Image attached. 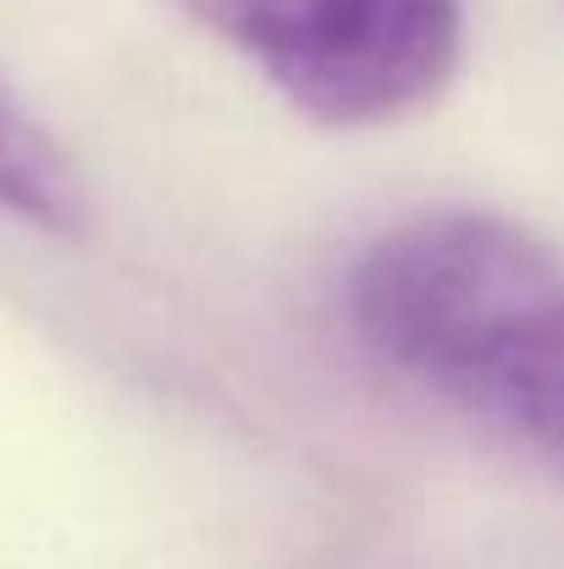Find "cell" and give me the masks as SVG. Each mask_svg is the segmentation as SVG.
Listing matches in <instances>:
<instances>
[{
  "label": "cell",
  "instance_id": "1",
  "mask_svg": "<svg viewBox=\"0 0 564 569\" xmlns=\"http://www.w3.org/2000/svg\"><path fill=\"white\" fill-rule=\"evenodd\" d=\"M376 355L564 453V254L521 221L437 210L382 232L349 277Z\"/></svg>",
  "mask_w": 564,
  "mask_h": 569
},
{
  "label": "cell",
  "instance_id": "3",
  "mask_svg": "<svg viewBox=\"0 0 564 569\" xmlns=\"http://www.w3.org/2000/svg\"><path fill=\"white\" fill-rule=\"evenodd\" d=\"M0 216L61 238L89 227V189L78 161L39 122V111L17 94L6 72H0Z\"/></svg>",
  "mask_w": 564,
  "mask_h": 569
},
{
  "label": "cell",
  "instance_id": "2",
  "mask_svg": "<svg viewBox=\"0 0 564 569\" xmlns=\"http://www.w3.org/2000/svg\"><path fill=\"white\" fill-rule=\"evenodd\" d=\"M321 128H382L443 94L465 56V0H184Z\"/></svg>",
  "mask_w": 564,
  "mask_h": 569
}]
</instances>
